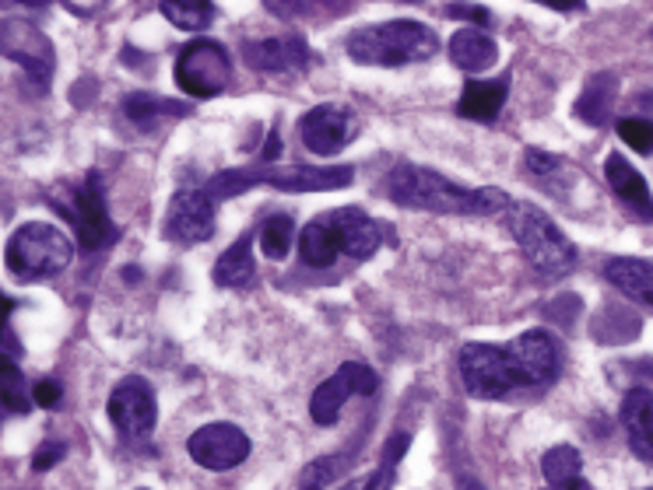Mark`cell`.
<instances>
[{
	"instance_id": "obj_1",
	"label": "cell",
	"mask_w": 653,
	"mask_h": 490,
	"mask_svg": "<svg viewBox=\"0 0 653 490\" xmlns=\"http://www.w3.org/2000/svg\"><path fill=\"white\" fill-rule=\"evenodd\" d=\"M386 196L401 207L432 210V214H499L509 210V196L503 190H468L453 179L421 166H397L386 175Z\"/></svg>"
},
{
	"instance_id": "obj_2",
	"label": "cell",
	"mask_w": 653,
	"mask_h": 490,
	"mask_svg": "<svg viewBox=\"0 0 653 490\" xmlns=\"http://www.w3.org/2000/svg\"><path fill=\"white\" fill-rule=\"evenodd\" d=\"M383 242V228L359 207L327 210L303 228L299 257L306 266H330L338 257L369 260Z\"/></svg>"
},
{
	"instance_id": "obj_3",
	"label": "cell",
	"mask_w": 653,
	"mask_h": 490,
	"mask_svg": "<svg viewBox=\"0 0 653 490\" xmlns=\"http://www.w3.org/2000/svg\"><path fill=\"white\" fill-rule=\"evenodd\" d=\"M348 57L362 67H404L426 64L436 57L439 39L429 25L412 22V18H394L383 25H365L345 39Z\"/></svg>"
},
{
	"instance_id": "obj_4",
	"label": "cell",
	"mask_w": 653,
	"mask_h": 490,
	"mask_svg": "<svg viewBox=\"0 0 653 490\" xmlns=\"http://www.w3.org/2000/svg\"><path fill=\"white\" fill-rule=\"evenodd\" d=\"M351 166H254V169H233L218 172L207 183L211 200H228L250 186H274V190H292V193H324V190H341L351 186Z\"/></svg>"
},
{
	"instance_id": "obj_5",
	"label": "cell",
	"mask_w": 653,
	"mask_h": 490,
	"mask_svg": "<svg viewBox=\"0 0 653 490\" xmlns=\"http://www.w3.org/2000/svg\"><path fill=\"white\" fill-rule=\"evenodd\" d=\"M506 214H509V231H514L517 246L523 249L527 263L549 281L566 277L576 263V252L552 217L538 210L534 204H514Z\"/></svg>"
},
{
	"instance_id": "obj_6",
	"label": "cell",
	"mask_w": 653,
	"mask_h": 490,
	"mask_svg": "<svg viewBox=\"0 0 653 490\" xmlns=\"http://www.w3.org/2000/svg\"><path fill=\"white\" fill-rule=\"evenodd\" d=\"M4 260L18 281H25V284L49 281L70 266V260H75V246H70V239L60 228L43 225V221H29L8 239Z\"/></svg>"
},
{
	"instance_id": "obj_7",
	"label": "cell",
	"mask_w": 653,
	"mask_h": 490,
	"mask_svg": "<svg viewBox=\"0 0 653 490\" xmlns=\"http://www.w3.org/2000/svg\"><path fill=\"white\" fill-rule=\"evenodd\" d=\"M46 200L57 207L60 217H67L70 228H75L78 242L85 249H105L116 242V225L110 221V210H105V193H102V179L92 172L85 183H60L46 193Z\"/></svg>"
},
{
	"instance_id": "obj_8",
	"label": "cell",
	"mask_w": 653,
	"mask_h": 490,
	"mask_svg": "<svg viewBox=\"0 0 653 490\" xmlns=\"http://www.w3.org/2000/svg\"><path fill=\"white\" fill-rule=\"evenodd\" d=\"M228 81H233V60L218 43H187V49L176 57V84L190 99H215L225 92Z\"/></svg>"
},
{
	"instance_id": "obj_9",
	"label": "cell",
	"mask_w": 653,
	"mask_h": 490,
	"mask_svg": "<svg viewBox=\"0 0 653 490\" xmlns=\"http://www.w3.org/2000/svg\"><path fill=\"white\" fill-rule=\"evenodd\" d=\"M461 383L474 399H503L517 389L509 351L499 343H468L461 347Z\"/></svg>"
},
{
	"instance_id": "obj_10",
	"label": "cell",
	"mask_w": 653,
	"mask_h": 490,
	"mask_svg": "<svg viewBox=\"0 0 653 490\" xmlns=\"http://www.w3.org/2000/svg\"><path fill=\"white\" fill-rule=\"evenodd\" d=\"M509 351V365H514L517 389H531V386H549L562 372V347L552 333L544 330H527L514 343H506Z\"/></svg>"
},
{
	"instance_id": "obj_11",
	"label": "cell",
	"mask_w": 653,
	"mask_h": 490,
	"mask_svg": "<svg viewBox=\"0 0 653 490\" xmlns=\"http://www.w3.org/2000/svg\"><path fill=\"white\" fill-rule=\"evenodd\" d=\"M369 392H376V372L359 365V361H348V365H341L320 389L313 392L309 413L316 424L330 428V424H338V417L351 396H369Z\"/></svg>"
},
{
	"instance_id": "obj_12",
	"label": "cell",
	"mask_w": 653,
	"mask_h": 490,
	"mask_svg": "<svg viewBox=\"0 0 653 490\" xmlns=\"http://www.w3.org/2000/svg\"><path fill=\"white\" fill-rule=\"evenodd\" d=\"M356 134H359V116L351 113L348 105H338V102L316 105L303 119H299V137H303L306 151L320 155V158L338 155Z\"/></svg>"
},
{
	"instance_id": "obj_13",
	"label": "cell",
	"mask_w": 653,
	"mask_h": 490,
	"mask_svg": "<svg viewBox=\"0 0 653 490\" xmlns=\"http://www.w3.org/2000/svg\"><path fill=\"white\" fill-rule=\"evenodd\" d=\"M110 421L120 434L127 438H145L151 434L155 421H158V407H155V392L145 378H123V383L110 392Z\"/></svg>"
},
{
	"instance_id": "obj_14",
	"label": "cell",
	"mask_w": 653,
	"mask_h": 490,
	"mask_svg": "<svg viewBox=\"0 0 653 490\" xmlns=\"http://www.w3.org/2000/svg\"><path fill=\"white\" fill-rule=\"evenodd\" d=\"M162 231L172 242H207L215 235V200L207 190H180L169 204Z\"/></svg>"
},
{
	"instance_id": "obj_15",
	"label": "cell",
	"mask_w": 653,
	"mask_h": 490,
	"mask_svg": "<svg viewBox=\"0 0 653 490\" xmlns=\"http://www.w3.org/2000/svg\"><path fill=\"white\" fill-rule=\"evenodd\" d=\"M187 452L198 466L222 474V469H233L250 456V438L236 424H204L190 434Z\"/></svg>"
},
{
	"instance_id": "obj_16",
	"label": "cell",
	"mask_w": 653,
	"mask_h": 490,
	"mask_svg": "<svg viewBox=\"0 0 653 490\" xmlns=\"http://www.w3.org/2000/svg\"><path fill=\"white\" fill-rule=\"evenodd\" d=\"M4 57L22 67L40 88L49 84L53 46L40 29H32L29 22H4Z\"/></svg>"
},
{
	"instance_id": "obj_17",
	"label": "cell",
	"mask_w": 653,
	"mask_h": 490,
	"mask_svg": "<svg viewBox=\"0 0 653 490\" xmlns=\"http://www.w3.org/2000/svg\"><path fill=\"white\" fill-rule=\"evenodd\" d=\"M243 60L250 64V70L260 75H285V70H299L309 64V46L289 35V39H257L243 46Z\"/></svg>"
},
{
	"instance_id": "obj_18",
	"label": "cell",
	"mask_w": 653,
	"mask_h": 490,
	"mask_svg": "<svg viewBox=\"0 0 653 490\" xmlns=\"http://www.w3.org/2000/svg\"><path fill=\"white\" fill-rule=\"evenodd\" d=\"M605 179H608V186L611 193L622 200V207L632 214V217H640V221H653V196H650V186L643 183V175L629 166V161L622 155H611L605 161Z\"/></svg>"
},
{
	"instance_id": "obj_19",
	"label": "cell",
	"mask_w": 653,
	"mask_h": 490,
	"mask_svg": "<svg viewBox=\"0 0 653 490\" xmlns=\"http://www.w3.org/2000/svg\"><path fill=\"white\" fill-rule=\"evenodd\" d=\"M622 428L629 434V448L653 466V392L632 389L622 399Z\"/></svg>"
},
{
	"instance_id": "obj_20",
	"label": "cell",
	"mask_w": 653,
	"mask_h": 490,
	"mask_svg": "<svg viewBox=\"0 0 653 490\" xmlns=\"http://www.w3.org/2000/svg\"><path fill=\"white\" fill-rule=\"evenodd\" d=\"M506 78L499 81H468V88L461 92V102H457V113L474 119V123H492L499 116V109L506 102Z\"/></svg>"
},
{
	"instance_id": "obj_21",
	"label": "cell",
	"mask_w": 653,
	"mask_h": 490,
	"mask_svg": "<svg viewBox=\"0 0 653 490\" xmlns=\"http://www.w3.org/2000/svg\"><path fill=\"white\" fill-rule=\"evenodd\" d=\"M605 277L611 287H619L632 301L653 308V263L646 260H611L605 266Z\"/></svg>"
},
{
	"instance_id": "obj_22",
	"label": "cell",
	"mask_w": 653,
	"mask_h": 490,
	"mask_svg": "<svg viewBox=\"0 0 653 490\" xmlns=\"http://www.w3.org/2000/svg\"><path fill=\"white\" fill-rule=\"evenodd\" d=\"M450 57H453L457 67L468 70V75H479V70H488L492 64H496L499 49H496V43H492L485 32L461 29L450 39Z\"/></svg>"
},
{
	"instance_id": "obj_23",
	"label": "cell",
	"mask_w": 653,
	"mask_h": 490,
	"mask_svg": "<svg viewBox=\"0 0 653 490\" xmlns=\"http://www.w3.org/2000/svg\"><path fill=\"white\" fill-rule=\"evenodd\" d=\"M257 277V263L250 252V235H243L236 246H228L215 263V281L222 287H246Z\"/></svg>"
},
{
	"instance_id": "obj_24",
	"label": "cell",
	"mask_w": 653,
	"mask_h": 490,
	"mask_svg": "<svg viewBox=\"0 0 653 490\" xmlns=\"http://www.w3.org/2000/svg\"><path fill=\"white\" fill-rule=\"evenodd\" d=\"M615 95H619V84H615L611 75H601L587 84V92L579 95L576 102V116L587 119L594 126H601L608 116H611V105H615Z\"/></svg>"
},
{
	"instance_id": "obj_25",
	"label": "cell",
	"mask_w": 653,
	"mask_h": 490,
	"mask_svg": "<svg viewBox=\"0 0 653 490\" xmlns=\"http://www.w3.org/2000/svg\"><path fill=\"white\" fill-rule=\"evenodd\" d=\"M579 469H584V459H579V452L570 445H555L544 452V459H541V474L555 490H566L573 480H579Z\"/></svg>"
},
{
	"instance_id": "obj_26",
	"label": "cell",
	"mask_w": 653,
	"mask_h": 490,
	"mask_svg": "<svg viewBox=\"0 0 653 490\" xmlns=\"http://www.w3.org/2000/svg\"><path fill=\"white\" fill-rule=\"evenodd\" d=\"M123 113H127L137 126H155L162 116H187V105L183 102H169L162 95H127L123 102Z\"/></svg>"
},
{
	"instance_id": "obj_27",
	"label": "cell",
	"mask_w": 653,
	"mask_h": 490,
	"mask_svg": "<svg viewBox=\"0 0 653 490\" xmlns=\"http://www.w3.org/2000/svg\"><path fill=\"white\" fill-rule=\"evenodd\" d=\"M158 11H162L172 25H180L187 32H201L215 22V4H198V0H180V4H176V0H162Z\"/></svg>"
},
{
	"instance_id": "obj_28",
	"label": "cell",
	"mask_w": 653,
	"mask_h": 490,
	"mask_svg": "<svg viewBox=\"0 0 653 490\" xmlns=\"http://www.w3.org/2000/svg\"><path fill=\"white\" fill-rule=\"evenodd\" d=\"M412 438L404 431H397L391 442L383 448V459H380V469L373 477H365V490H391L394 480H397V463L404 459V452H408Z\"/></svg>"
},
{
	"instance_id": "obj_29",
	"label": "cell",
	"mask_w": 653,
	"mask_h": 490,
	"mask_svg": "<svg viewBox=\"0 0 653 490\" xmlns=\"http://www.w3.org/2000/svg\"><path fill=\"white\" fill-rule=\"evenodd\" d=\"M260 249L268 260H285L292 249V217L289 214H271L260 225Z\"/></svg>"
},
{
	"instance_id": "obj_30",
	"label": "cell",
	"mask_w": 653,
	"mask_h": 490,
	"mask_svg": "<svg viewBox=\"0 0 653 490\" xmlns=\"http://www.w3.org/2000/svg\"><path fill=\"white\" fill-rule=\"evenodd\" d=\"M0 392H4V407L14 413H29V396H25V375L11 365V357H4L0 365Z\"/></svg>"
},
{
	"instance_id": "obj_31",
	"label": "cell",
	"mask_w": 653,
	"mask_h": 490,
	"mask_svg": "<svg viewBox=\"0 0 653 490\" xmlns=\"http://www.w3.org/2000/svg\"><path fill=\"white\" fill-rule=\"evenodd\" d=\"M341 456H327V459H313L303 477H299V490H327L334 483V477L341 474Z\"/></svg>"
},
{
	"instance_id": "obj_32",
	"label": "cell",
	"mask_w": 653,
	"mask_h": 490,
	"mask_svg": "<svg viewBox=\"0 0 653 490\" xmlns=\"http://www.w3.org/2000/svg\"><path fill=\"white\" fill-rule=\"evenodd\" d=\"M619 137L629 144L632 151L650 155L653 151V123L650 119H619Z\"/></svg>"
},
{
	"instance_id": "obj_33",
	"label": "cell",
	"mask_w": 653,
	"mask_h": 490,
	"mask_svg": "<svg viewBox=\"0 0 653 490\" xmlns=\"http://www.w3.org/2000/svg\"><path fill=\"white\" fill-rule=\"evenodd\" d=\"M527 169H531L538 179H552L555 172H562V158H555V155H549V151L531 148V151H527Z\"/></svg>"
},
{
	"instance_id": "obj_34",
	"label": "cell",
	"mask_w": 653,
	"mask_h": 490,
	"mask_svg": "<svg viewBox=\"0 0 653 490\" xmlns=\"http://www.w3.org/2000/svg\"><path fill=\"white\" fill-rule=\"evenodd\" d=\"M32 403L35 407H46V410L60 407V386L49 383V378H40V383L32 386Z\"/></svg>"
},
{
	"instance_id": "obj_35",
	"label": "cell",
	"mask_w": 653,
	"mask_h": 490,
	"mask_svg": "<svg viewBox=\"0 0 653 490\" xmlns=\"http://www.w3.org/2000/svg\"><path fill=\"white\" fill-rule=\"evenodd\" d=\"M57 459H64V445H57V442H53V445H43L40 452H35L32 466H35V469H49V466L57 463Z\"/></svg>"
},
{
	"instance_id": "obj_36",
	"label": "cell",
	"mask_w": 653,
	"mask_h": 490,
	"mask_svg": "<svg viewBox=\"0 0 653 490\" xmlns=\"http://www.w3.org/2000/svg\"><path fill=\"white\" fill-rule=\"evenodd\" d=\"M450 18H471V22H488V11L485 8H447Z\"/></svg>"
},
{
	"instance_id": "obj_37",
	"label": "cell",
	"mask_w": 653,
	"mask_h": 490,
	"mask_svg": "<svg viewBox=\"0 0 653 490\" xmlns=\"http://www.w3.org/2000/svg\"><path fill=\"white\" fill-rule=\"evenodd\" d=\"M278 158V134L271 130V137H268V148H263V161H274Z\"/></svg>"
},
{
	"instance_id": "obj_38",
	"label": "cell",
	"mask_w": 653,
	"mask_h": 490,
	"mask_svg": "<svg viewBox=\"0 0 653 490\" xmlns=\"http://www.w3.org/2000/svg\"><path fill=\"white\" fill-rule=\"evenodd\" d=\"M338 490H365V480H351V483H345V487H338Z\"/></svg>"
},
{
	"instance_id": "obj_39",
	"label": "cell",
	"mask_w": 653,
	"mask_h": 490,
	"mask_svg": "<svg viewBox=\"0 0 653 490\" xmlns=\"http://www.w3.org/2000/svg\"><path fill=\"white\" fill-rule=\"evenodd\" d=\"M566 490H590V483H587V480H573Z\"/></svg>"
}]
</instances>
